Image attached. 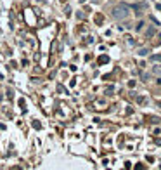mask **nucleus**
<instances>
[{
    "instance_id": "obj_1",
    "label": "nucleus",
    "mask_w": 161,
    "mask_h": 170,
    "mask_svg": "<svg viewBox=\"0 0 161 170\" xmlns=\"http://www.w3.org/2000/svg\"><path fill=\"white\" fill-rule=\"evenodd\" d=\"M128 7L127 5H116L114 9H113V16L116 17V19H125V17H128Z\"/></svg>"
},
{
    "instance_id": "obj_2",
    "label": "nucleus",
    "mask_w": 161,
    "mask_h": 170,
    "mask_svg": "<svg viewBox=\"0 0 161 170\" xmlns=\"http://www.w3.org/2000/svg\"><path fill=\"white\" fill-rule=\"evenodd\" d=\"M153 73H154V75H161V64H158V66L153 68Z\"/></svg>"
},
{
    "instance_id": "obj_3",
    "label": "nucleus",
    "mask_w": 161,
    "mask_h": 170,
    "mask_svg": "<svg viewBox=\"0 0 161 170\" xmlns=\"http://www.w3.org/2000/svg\"><path fill=\"white\" fill-rule=\"evenodd\" d=\"M153 59H154V61H161V56H154Z\"/></svg>"
},
{
    "instance_id": "obj_4",
    "label": "nucleus",
    "mask_w": 161,
    "mask_h": 170,
    "mask_svg": "<svg viewBox=\"0 0 161 170\" xmlns=\"http://www.w3.org/2000/svg\"><path fill=\"white\" fill-rule=\"evenodd\" d=\"M158 83H160V85H161V76H160V78H158Z\"/></svg>"
}]
</instances>
